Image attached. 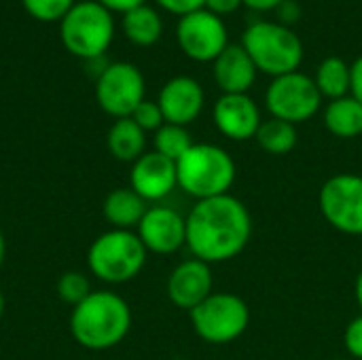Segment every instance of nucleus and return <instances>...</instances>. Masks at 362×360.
I'll use <instances>...</instances> for the list:
<instances>
[{"mask_svg":"<svg viewBox=\"0 0 362 360\" xmlns=\"http://www.w3.org/2000/svg\"><path fill=\"white\" fill-rule=\"evenodd\" d=\"M259 72L282 76L297 72L303 62V42L295 30L278 21H255L240 42Z\"/></svg>","mask_w":362,"mask_h":360,"instance_id":"nucleus-4","label":"nucleus"},{"mask_svg":"<svg viewBox=\"0 0 362 360\" xmlns=\"http://www.w3.org/2000/svg\"><path fill=\"white\" fill-rule=\"evenodd\" d=\"M344 346L352 360H362V314L356 316L344 333Z\"/></svg>","mask_w":362,"mask_h":360,"instance_id":"nucleus-28","label":"nucleus"},{"mask_svg":"<svg viewBox=\"0 0 362 360\" xmlns=\"http://www.w3.org/2000/svg\"><path fill=\"white\" fill-rule=\"evenodd\" d=\"M2 314H4V295L0 291V318H2Z\"/></svg>","mask_w":362,"mask_h":360,"instance_id":"nucleus-37","label":"nucleus"},{"mask_svg":"<svg viewBox=\"0 0 362 360\" xmlns=\"http://www.w3.org/2000/svg\"><path fill=\"white\" fill-rule=\"evenodd\" d=\"M57 295L64 303H70L74 308L91 295V284L81 272H66L57 280Z\"/></svg>","mask_w":362,"mask_h":360,"instance_id":"nucleus-25","label":"nucleus"},{"mask_svg":"<svg viewBox=\"0 0 362 360\" xmlns=\"http://www.w3.org/2000/svg\"><path fill=\"white\" fill-rule=\"evenodd\" d=\"M25 13L38 21H62L76 4L74 0H21Z\"/></svg>","mask_w":362,"mask_h":360,"instance_id":"nucleus-26","label":"nucleus"},{"mask_svg":"<svg viewBox=\"0 0 362 360\" xmlns=\"http://www.w3.org/2000/svg\"><path fill=\"white\" fill-rule=\"evenodd\" d=\"M148 250L138 233L110 229L93 240L87 252L89 272L106 284H125L134 280L146 263Z\"/></svg>","mask_w":362,"mask_h":360,"instance_id":"nucleus-5","label":"nucleus"},{"mask_svg":"<svg viewBox=\"0 0 362 360\" xmlns=\"http://www.w3.org/2000/svg\"><path fill=\"white\" fill-rule=\"evenodd\" d=\"M146 210H148L146 202L132 187L110 191L102 206L104 219L112 225V229H125V231L138 227Z\"/></svg>","mask_w":362,"mask_h":360,"instance_id":"nucleus-18","label":"nucleus"},{"mask_svg":"<svg viewBox=\"0 0 362 360\" xmlns=\"http://www.w3.org/2000/svg\"><path fill=\"white\" fill-rule=\"evenodd\" d=\"M242 6V0H206L204 8H208L210 13L223 17V15H231Z\"/></svg>","mask_w":362,"mask_h":360,"instance_id":"nucleus-31","label":"nucleus"},{"mask_svg":"<svg viewBox=\"0 0 362 360\" xmlns=\"http://www.w3.org/2000/svg\"><path fill=\"white\" fill-rule=\"evenodd\" d=\"M189 314L195 335L210 346L240 339L250 325V308L235 293H212Z\"/></svg>","mask_w":362,"mask_h":360,"instance_id":"nucleus-7","label":"nucleus"},{"mask_svg":"<svg viewBox=\"0 0 362 360\" xmlns=\"http://www.w3.org/2000/svg\"><path fill=\"white\" fill-rule=\"evenodd\" d=\"M136 233L155 255H174L187 244V219L168 206H153L142 216Z\"/></svg>","mask_w":362,"mask_h":360,"instance_id":"nucleus-12","label":"nucleus"},{"mask_svg":"<svg viewBox=\"0 0 362 360\" xmlns=\"http://www.w3.org/2000/svg\"><path fill=\"white\" fill-rule=\"evenodd\" d=\"M129 187L144 199V202H159L168 197L176 187V163L155 151L144 153L132 166Z\"/></svg>","mask_w":362,"mask_h":360,"instance_id":"nucleus-16","label":"nucleus"},{"mask_svg":"<svg viewBox=\"0 0 362 360\" xmlns=\"http://www.w3.org/2000/svg\"><path fill=\"white\" fill-rule=\"evenodd\" d=\"M4 255H6V242H4V236H2V229H0V267L4 263Z\"/></svg>","mask_w":362,"mask_h":360,"instance_id":"nucleus-36","label":"nucleus"},{"mask_svg":"<svg viewBox=\"0 0 362 360\" xmlns=\"http://www.w3.org/2000/svg\"><path fill=\"white\" fill-rule=\"evenodd\" d=\"M235 174L233 157L223 146L208 142H195L176 161L178 187L197 202L227 195L235 182Z\"/></svg>","mask_w":362,"mask_h":360,"instance_id":"nucleus-3","label":"nucleus"},{"mask_svg":"<svg viewBox=\"0 0 362 360\" xmlns=\"http://www.w3.org/2000/svg\"><path fill=\"white\" fill-rule=\"evenodd\" d=\"M121 28L127 40L136 47H153L163 34V21L159 13L148 4L136 6L134 11L125 13Z\"/></svg>","mask_w":362,"mask_h":360,"instance_id":"nucleus-21","label":"nucleus"},{"mask_svg":"<svg viewBox=\"0 0 362 360\" xmlns=\"http://www.w3.org/2000/svg\"><path fill=\"white\" fill-rule=\"evenodd\" d=\"M314 83L322 98L339 100L350 95V66L339 55H329L320 62Z\"/></svg>","mask_w":362,"mask_h":360,"instance_id":"nucleus-22","label":"nucleus"},{"mask_svg":"<svg viewBox=\"0 0 362 360\" xmlns=\"http://www.w3.org/2000/svg\"><path fill=\"white\" fill-rule=\"evenodd\" d=\"M322 219L346 236H362V176L335 174L320 187Z\"/></svg>","mask_w":362,"mask_h":360,"instance_id":"nucleus-9","label":"nucleus"},{"mask_svg":"<svg viewBox=\"0 0 362 360\" xmlns=\"http://www.w3.org/2000/svg\"><path fill=\"white\" fill-rule=\"evenodd\" d=\"M255 140L265 153L280 157V155H288L297 146L299 134H297V125L272 117L261 123Z\"/></svg>","mask_w":362,"mask_h":360,"instance_id":"nucleus-23","label":"nucleus"},{"mask_svg":"<svg viewBox=\"0 0 362 360\" xmlns=\"http://www.w3.org/2000/svg\"><path fill=\"white\" fill-rule=\"evenodd\" d=\"M212 119L216 129L233 142L255 138L263 123L261 110L248 93H223L212 108Z\"/></svg>","mask_w":362,"mask_h":360,"instance_id":"nucleus-13","label":"nucleus"},{"mask_svg":"<svg viewBox=\"0 0 362 360\" xmlns=\"http://www.w3.org/2000/svg\"><path fill=\"white\" fill-rule=\"evenodd\" d=\"M129 119L140 129H144V132H157L161 125H165V119H163V112H161L159 104L157 102H151V100H142L136 106V110L132 112Z\"/></svg>","mask_w":362,"mask_h":360,"instance_id":"nucleus-27","label":"nucleus"},{"mask_svg":"<svg viewBox=\"0 0 362 360\" xmlns=\"http://www.w3.org/2000/svg\"><path fill=\"white\" fill-rule=\"evenodd\" d=\"M95 2H100L110 13H123L125 15V13L134 11L136 6H142L146 0H95Z\"/></svg>","mask_w":362,"mask_h":360,"instance_id":"nucleus-32","label":"nucleus"},{"mask_svg":"<svg viewBox=\"0 0 362 360\" xmlns=\"http://www.w3.org/2000/svg\"><path fill=\"white\" fill-rule=\"evenodd\" d=\"M176 40L182 53L199 64L214 62L229 45L223 17L210 13L208 8L180 17L176 25Z\"/></svg>","mask_w":362,"mask_h":360,"instance_id":"nucleus-11","label":"nucleus"},{"mask_svg":"<svg viewBox=\"0 0 362 360\" xmlns=\"http://www.w3.org/2000/svg\"><path fill=\"white\" fill-rule=\"evenodd\" d=\"M335 360H352V359H335Z\"/></svg>","mask_w":362,"mask_h":360,"instance_id":"nucleus-38","label":"nucleus"},{"mask_svg":"<svg viewBox=\"0 0 362 360\" xmlns=\"http://www.w3.org/2000/svg\"><path fill=\"white\" fill-rule=\"evenodd\" d=\"M265 106L274 119L299 125L310 121L322 106V95L312 76L291 72L276 76L265 91Z\"/></svg>","mask_w":362,"mask_h":360,"instance_id":"nucleus-8","label":"nucleus"},{"mask_svg":"<svg viewBox=\"0 0 362 360\" xmlns=\"http://www.w3.org/2000/svg\"><path fill=\"white\" fill-rule=\"evenodd\" d=\"M115 36V19L95 0L76 2L59 21L62 45L76 57L89 62L104 57Z\"/></svg>","mask_w":362,"mask_h":360,"instance_id":"nucleus-6","label":"nucleus"},{"mask_svg":"<svg viewBox=\"0 0 362 360\" xmlns=\"http://www.w3.org/2000/svg\"><path fill=\"white\" fill-rule=\"evenodd\" d=\"M163 11L172 13V15H178V17H185L189 13H195L199 8H204L206 0H155Z\"/></svg>","mask_w":362,"mask_h":360,"instance_id":"nucleus-29","label":"nucleus"},{"mask_svg":"<svg viewBox=\"0 0 362 360\" xmlns=\"http://www.w3.org/2000/svg\"><path fill=\"white\" fill-rule=\"evenodd\" d=\"M350 95L362 104V55H358L350 66Z\"/></svg>","mask_w":362,"mask_h":360,"instance_id":"nucleus-30","label":"nucleus"},{"mask_svg":"<svg viewBox=\"0 0 362 360\" xmlns=\"http://www.w3.org/2000/svg\"><path fill=\"white\" fill-rule=\"evenodd\" d=\"M157 104L163 112L165 123L187 127L189 123L197 121V117L202 115L206 104V93L195 79L174 76L161 87Z\"/></svg>","mask_w":362,"mask_h":360,"instance_id":"nucleus-15","label":"nucleus"},{"mask_svg":"<svg viewBox=\"0 0 362 360\" xmlns=\"http://www.w3.org/2000/svg\"><path fill=\"white\" fill-rule=\"evenodd\" d=\"M106 144L110 155L117 161L134 163L138 161L146 151V132L140 129L129 117L127 119H117L112 127L108 129Z\"/></svg>","mask_w":362,"mask_h":360,"instance_id":"nucleus-19","label":"nucleus"},{"mask_svg":"<svg viewBox=\"0 0 362 360\" xmlns=\"http://www.w3.org/2000/svg\"><path fill=\"white\" fill-rule=\"evenodd\" d=\"M212 286H214L212 267L193 257L172 269L165 291H168V299L176 308L191 312L214 293Z\"/></svg>","mask_w":362,"mask_h":360,"instance_id":"nucleus-14","label":"nucleus"},{"mask_svg":"<svg viewBox=\"0 0 362 360\" xmlns=\"http://www.w3.org/2000/svg\"><path fill=\"white\" fill-rule=\"evenodd\" d=\"M325 127L344 140L356 138L362 134V104L352 98H339L331 100L325 108Z\"/></svg>","mask_w":362,"mask_h":360,"instance_id":"nucleus-20","label":"nucleus"},{"mask_svg":"<svg viewBox=\"0 0 362 360\" xmlns=\"http://www.w3.org/2000/svg\"><path fill=\"white\" fill-rule=\"evenodd\" d=\"M144 76L129 62L108 64L95 81V100L100 108L115 119L132 117L136 106L144 100Z\"/></svg>","mask_w":362,"mask_h":360,"instance_id":"nucleus-10","label":"nucleus"},{"mask_svg":"<svg viewBox=\"0 0 362 360\" xmlns=\"http://www.w3.org/2000/svg\"><path fill=\"white\" fill-rule=\"evenodd\" d=\"M354 297H356V303H358V308H361L362 312V269L358 272L356 282H354Z\"/></svg>","mask_w":362,"mask_h":360,"instance_id":"nucleus-35","label":"nucleus"},{"mask_svg":"<svg viewBox=\"0 0 362 360\" xmlns=\"http://www.w3.org/2000/svg\"><path fill=\"white\" fill-rule=\"evenodd\" d=\"M129 329V303L112 291H91L89 297L72 308L70 333L87 350H110L127 337Z\"/></svg>","mask_w":362,"mask_h":360,"instance_id":"nucleus-2","label":"nucleus"},{"mask_svg":"<svg viewBox=\"0 0 362 360\" xmlns=\"http://www.w3.org/2000/svg\"><path fill=\"white\" fill-rule=\"evenodd\" d=\"M252 238V216L231 193L202 199L187 214V246L195 259L212 265L235 259Z\"/></svg>","mask_w":362,"mask_h":360,"instance_id":"nucleus-1","label":"nucleus"},{"mask_svg":"<svg viewBox=\"0 0 362 360\" xmlns=\"http://www.w3.org/2000/svg\"><path fill=\"white\" fill-rule=\"evenodd\" d=\"M278 8H280V17L284 19V25L297 21L299 15H301V13H299V4H295V2H291V0H284Z\"/></svg>","mask_w":362,"mask_h":360,"instance_id":"nucleus-33","label":"nucleus"},{"mask_svg":"<svg viewBox=\"0 0 362 360\" xmlns=\"http://www.w3.org/2000/svg\"><path fill=\"white\" fill-rule=\"evenodd\" d=\"M212 64L214 81L223 93H248V89L255 85L259 70L242 45H227Z\"/></svg>","mask_w":362,"mask_h":360,"instance_id":"nucleus-17","label":"nucleus"},{"mask_svg":"<svg viewBox=\"0 0 362 360\" xmlns=\"http://www.w3.org/2000/svg\"><path fill=\"white\" fill-rule=\"evenodd\" d=\"M284 0H242L244 6H248L250 11H257V13H265V11H274L282 4Z\"/></svg>","mask_w":362,"mask_h":360,"instance_id":"nucleus-34","label":"nucleus"},{"mask_svg":"<svg viewBox=\"0 0 362 360\" xmlns=\"http://www.w3.org/2000/svg\"><path fill=\"white\" fill-rule=\"evenodd\" d=\"M153 144H155V153H159L176 163L195 142H193L191 134L187 132V127L165 123L155 132Z\"/></svg>","mask_w":362,"mask_h":360,"instance_id":"nucleus-24","label":"nucleus"}]
</instances>
